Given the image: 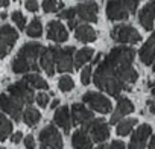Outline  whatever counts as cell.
Here are the masks:
<instances>
[{
  "instance_id": "46",
  "label": "cell",
  "mask_w": 155,
  "mask_h": 149,
  "mask_svg": "<svg viewBox=\"0 0 155 149\" xmlns=\"http://www.w3.org/2000/svg\"><path fill=\"white\" fill-rule=\"evenodd\" d=\"M96 149H108V146H107V144H104V143H101Z\"/></svg>"
},
{
  "instance_id": "40",
  "label": "cell",
  "mask_w": 155,
  "mask_h": 149,
  "mask_svg": "<svg viewBox=\"0 0 155 149\" xmlns=\"http://www.w3.org/2000/svg\"><path fill=\"white\" fill-rule=\"evenodd\" d=\"M78 25H79V23H78V20L76 18H73V20H68V28L73 31V29H76L78 28Z\"/></svg>"
},
{
  "instance_id": "17",
  "label": "cell",
  "mask_w": 155,
  "mask_h": 149,
  "mask_svg": "<svg viewBox=\"0 0 155 149\" xmlns=\"http://www.w3.org/2000/svg\"><path fill=\"white\" fill-rule=\"evenodd\" d=\"M138 22L143 26V29L150 31L153 28V22H155V0H150L149 3H146L140 14H138Z\"/></svg>"
},
{
  "instance_id": "10",
  "label": "cell",
  "mask_w": 155,
  "mask_h": 149,
  "mask_svg": "<svg viewBox=\"0 0 155 149\" xmlns=\"http://www.w3.org/2000/svg\"><path fill=\"white\" fill-rule=\"evenodd\" d=\"M129 11L122 0H108L107 2V17L111 22H123L128 20Z\"/></svg>"
},
{
  "instance_id": "28",
  "label": "cell",
  "mask_w": 155,
  "mask_h": 149,
  "mask_svg": "<svg viewBox=\"0 0 155 149\" xmlns=\"http://www.w3.org/2000/svg\"><path fill=\"white\" fill-rule=\"evenodd\" d=\"M11 132H12V122H9L6 119V116L2 114L0 116V138L6 140Z\"/></svg>"
},
{
  "instance_id": "39",
  "label": "cell",
  "mask_w": 155,
  "mask_h": 149,
  "mask_svg": "<svg viewBox=\"0 0 155 149\" xmlns=\"http://www.w3.org/2000/svg\"><path fill=\"white\" fill-rule=\"evenodd\" d=\"M108 149H125V143L120 141V140H114V141H111Z\"/></svg>"
},
{
  "instance_id": "21",
  "label": "cell",
  "mask_w": 155,
  "mask_h": 149,
  "mask_svg": "<svg viewBox=\"0 0 155 149\" xmlns=\"http://www.w3.org/2000/svg\"><path fill=\"white\" fill-rule=\"evenodd\" d=\"M138 55H140V59L144 65H153V62H155V32L143 44Z\"/></svg>"
},
{
  "instance_id": "12",
  "label": "cell",
  "mask_w": 155,
  "mask_h": 149,
  "mask_svg": "<svg viewBox=\"0 0 155 149\" xmlns=\"http://www.w3.org/2000/svg\"><path fill=\"white\" fill-rule=\"evenodd\" d=\"M150 134H152L150 125H147V123L140 125V126L134 131L128 147H129V149H144V147H146V143H147V138L150 137Z\"/></svg>"
},
{
  "instance_id": "49",
  "label": "cell",
  "mask_w": 155,
  "mask_h": 149,
  "mask_svg": "<svg viewBox=\"0 0 155 149\" xmlns=\"http://www.w3.org/2000/svg\"><path fill=\"white\" fill-rule=\"evenodd\" d=\"M152 68H153V71H155V62H153V65H152Z\"/></svg>"
},
{
  "instance_id": "41",
  "label": "cell",
  "mask_w": 155,
  "mask_h": 149,
  "mask_svg": "<svg viewBox=\"0 0 155 149\" xmlns=\"http://www.w3.org/2000/svg\"><path fill=\"white\" fill-rule=\"evenodd\" d=\"M146 104H147V107H149V111H150L152 114H155V102H153V101H147Z\"/></svg>"
},
{
  "instance_id": "9",
  "label": "cell",
  "mask_w": 155,
  "mask_h": 149,
  "mask_svg": "<svg viewBox=\"0 0 155 149\" xmlns=\"http://www.w3.org/2000/svg\"><path fill=\"white\" fill-rule=\"evenodd\" d=\"M84 128L88 129L93 141H96V143H104L105 140L110 138V126L104 119H93Z\"/></svg>"
},
{
  "instance_id": "50",
  "label": "cell",
  "mask_w": 155,
  "mask_h": 149,
  "mask_svg": "<svg viewBox=\"0 0 155 149\" xmlns=\"http://www.w3.org/2000/svg\"><path fill=\"white\" fill-rule=\"evenodd\" d=\"M12 2H14V0H12Z\"/></svg>"
},
{
  "instance_id": "45",
  "label": "cell",
  "mask_w": 155,
  "mask_h": 149,
  "mask_svg": "<svg viewBox=\"0 0 155 149\" xmlns=\"http://www.w3.org/2000/svg\"><path fill=\"white\" fill-rule=\"evenodd\" d=\"M8 5H9V0H2V6L3 8H6Z\"/></svg>"
},
{
  "instance_id": "22",
  "label": "cell",
  "mask_w": 155,
  "mask_h": 149,
  "mask_svg": "<svg viewBox=\"0 0 155 149\" xmlns=\"http://www.w3.org/2000/svg\"><path fill=\"white\" fill-rule=\"evenodd\" d=\"M74 37L78 41H81V43H91L96 40V31L88 26V25H81V26H78L74 29Z\"/></svg>"
},
{
  "instance_id": "35",
  "label": "cell",
  "mask_w": 155,
  "mask_h": 149,
  "mask_svg": "<svg viewBox=\"0 0 155 149\" xmlns=\"http://www.w3.org/2000/svg\"><path fill=\"white\" fill-rule=\"evenodd\" d=\"M37 104L41 107V108H46L47 104H49V96L46 93H38L37 94Z\"/></svg>"
},
{
  "instance_id": "27",
  "label": "cell",
  "mask_w": 155,
  "mask_h": 149,
  "mask_svg": "<svg viewBox=\"0 0 155 149\" xmlns=\"http://www.w3.org/2000/svg\"><path fill=\"white\" fill-rule=\"evenodd\" d=\"M26 34H28L29 37H32V38H38V37H41V34H43V25H41V20H40L38 17L32 18L31 25H28V28H26Z\"/></svg>"
},
{
  "instance_id": "48",
  "label": "cell",
  "mask_w": 155,
  "mask_h": 149,
  "mask_svg": "<svg viewBox=\"0 0 155 149\" xmlns=\"http://www.w3.org/2000/svg\"><path fill=\"white\" fill-rule=\"evenodd\" d=\"M150 93H152V96L155 98V87H152V88H150Z\"/></svg>"
},
{
  "instance_id": "32",
  "label": "cell",
  "mask_w": 155,
  "mask_h": 149,
  "mask_svg": "<svg viewBox=\"0 0 155 149\" xmlns=\"http://www.w3.org/2000/svg\"><path fill=\"white\" fill-rule=\"evenodd\" d=\"M91 73H93V70H91L90 65H85V67L82 68V71H81V82H82L84 85H88V84H90V81H91Z\"/></svg>"
},
{
  "instance_id": "25",
  "label": "cell",
  "mask_w": 155,
  "mask_h": 149,
  "mask_svg": "<svg viewBox=\"0 0 155 149\" xmlns=\"http://www.w3.org/2000/svg\"><path fill=\"white\" fill-rule=\"evenodd\" d=\"M135 125H137V119H123V120H120V122L117 123L116 132H117V135L125 137V135H128V134L134 129Z\"/></svg>"
},
{
  "instance_id": "1",
  "label": "cell",
  "mask_w": 155,
  "mask_h": 149,
  "mask_svg": "<svg viewBox=\"0 0 155 149\" xmlns=\"http://www.w3.org/2000/svg\"><path fill=\"white\" fill-rule=\"evenodd\" d=\"M135 50L126 46L114 47L104 61L99 62L94 71V84L110 96L119 98V94L131 90V85L138 79V73L132 67Z\"/></svg>"
},
{
  "instance_id": "44",
  "label": "cell",
  "mask_w": 155,
  "mask_h": 149,
  "mask_svg": "<svg viewBox=\"0 0 155 149\" xmlns=\"http://www.w3.org/2000/svg\"><path fill=\"white\" fill-rule=\"evenodd\" d=\"M58 105H59V101H58V99H55V101L50 104V108H56Z\"/></svg>"
},
{
  "instance_id": "34",
  "label": "cell",
  "mask_w": 155,
  "mask_h": 149,
  "mask_svg": "<svg viewBox=\"0 0 155 149\" xmlns=\"http://www.w3.org/2000/svg\"><path fill=\"white\" fill-rule=\"evenodd\" d=\"M122 2L126 5V8H128V11L131 12V14H134L135 11H137V8H138V3H140V0H122Z\"/></svg>"
},
{
  "instance_id": "16",
  "label": "cell",
  "mask_w": 155,
  "mask_h": 149,
  "mask_svg": "<svg viewBox=\"0 0 155 149\" xmlns=\"http://www.w3.org/2000/svg\"><path fill=\"white\" fill-rule=\"evenodd\" d=\"M71 146L73 149H93V138L87 128H81L73 132Z\"/></svg>"
},
{
  "instance_id": "33",
  "label": "cell",
  "mask_w": 155,
  "mask_h": 149,
  "mask_svg": "<svg viewBox=\"0 0 155 149\" xmlns=\"http://www.w3.org/2000/svg\"><path fill=\"white\" fill-rule=\"evenodd\" d=\"M76 15H78L76 8H70V9H65V11L58 12V17H59V18H65V20H73Z\"/></svg>"
},
{
  "instance_id": "8",
  "label": "cell",
  "mask_w": 155,
  "mask_h": 149,
  "mask_svg": "<svg viewBox=\"0 0 155 149\" xmlns=\"http://www.w3.org/2000/svg\"><path fill=\"white\" fill-rule=\"evenodd\" d=\"M0 105H2L3 113L9 114L15 122H18L23 117V102H20L18 99H15L14 96H8V94H2L0 96Z\"/></svg>"
},
{
  "instance_id": "18",
  "label": "cell",
  "mask_w": 155,
  "mask_h": 149,
  "mask_svg": "<svg viewBox=\"0 0 155 149\" xmlns=\"http://www.w3.org/2000/svg\"><path fill=\"white\" fill-rule=\"evenodd\" d=\"M40 65H41V68L49 74V76H53V74H55V70H56V62H55V47L43 49L41 56H40Z\"/></svg>"
},
{
  "instance_id": "36",
  "label": "cell",
  "mask_w": 155,
  "mask_h": 149,
  "mask_svg": "<svg viewBox=\"0 0 155 149\" xmlns=\"http://www.w3.org/2000/svg\"><path fill=\"white\" fill-rule=\"evenodd\" d=\"M26 9L29 12H37L38 11V2L37 0H26Z\"/></svg>"
},
{
  "instance_id": "13",
  "label": "cell",
  "mask_w": 155,
  "mask_h": 149,
  "mask_svg": "<svg viewBox=\"0 0 155 149\" xmlns=\"http://www.w3.org/2000/svg\"><path fill=\"white\" fill-rule=\"evenodd\" d=\"M78 17L87 23H96L97 22V3L96 2H85L76 6Z\"/></svg>"
},
{
  "instance_id": "3",
  "label": "cell",
  "mask_w": 155,
  "mask_h": 149,
  "mask_svg": "<svg viewBox=\"0 0 155 149\" xmlns=\"http://www.w3.org/2000/svg\"><path fill=\"white\" fill-rule=\"evenodd\" d=\"M40 146L41 149H62V137L55 125H47L40 132Z\"/></svg>"
},
{
  "instance_id": "19",
  "label": "cell",
  "mask_w": 155,
  "mask_h": 149,
  "mask_svg": "<svg viewBox=\"0 0 155 149\" xmlns=\"http://www.w3.org/2000/svg\"><path fill=\"white\" fill-rule=\"evenodd\" d=\"M47 38L55 43H65L68 40V34H67V29L59 22L53 20L47 25Z\"/></svg>"
},
{
  "instance_id": "4",
  "label": "cell",
  "mask_w": 155,
  "mask_h": 149,
  "mask_svg": "<svg viewBox=\"0 0 155 149\" xmlns=\"http://www.w3.org/2000/svg\"><path fill=\"white\" fill-rule=\"evenodd\" d=\"M32 88L34 87H31V84L26 79H23V81H18V82L11 84L8 87V93L11 96H14L15 99H18L20 102H23L26 105H31L37 99V96L34 94V90Z\"/></svg>"
},
{
  "instance_id": "14",
  "label": "cell",
  "mask_w": 155,
  "mask_h": 149,
  "mask_svg": "<svg viewBox=\"0 0 155 149\" xmlns=\"http://www.w3.org/2000/svg\"><path fill=\"white\" fill-rule=\"evenodd\" d=\"M71 110V120L73 125H87L93 120V111L85 108V105L82 104H73Z\"/></svg>"
},
{
  "instance_id": "11",
  "label": "cell",
  "mask_w": 155,
  "mask_h": 149,
  "mask_svg": "<svg viewBox=\"0 0 155 149\" xmlns=\"http://www.w3.org/2000/svg\"><path fill=\"white\" fill-rule=\"evenodd\" d=\"M17 40H18L17 31L12 29L9 25H3L2 31H0V44H2L0 49H2V58H5L11 52V49L17 43Z\"/></svg>"
},
{
  "instance_id": "20",
  "label": "cell",
  "mask_w": 155,
  "mask_h": 149,
  "mask_svg": "<svg viewBox=\"0 0 155 149\" xmlns=\"http://www.w3.org/2000/svg\"><path fill=\"white\" fill-rule=\"evenodd\" d=\"M53 120H55V123H56L59 128H62V131H64L65 134H68V132H70V128H71V123H73V120H71V110H70L68 107H61V108H58V110L55 111Z\"/></svg>"
},
{
  "instance_id": "31",
  "label": "cell",
  "mask_w": 155,
  "mask_h": 149,
  "mask_svg": "<svg viewBox=\"0 0 155 149\" xmlns=\"http://www.w3.org/2000/svg\"><path fill=\"white\" fill-rule=\"evenodd\" d=\"M12 22L17 25V28L20 31H25V28H26V18H25V15L20 11H14L12 12Z\"/></svg>"
},
{
  "instance_id": "5",
  "label": "cell",
  "mask_w": 155,
  "mask_h": 149,
  "mask_svg": "<svg viewBox=\"0 0 155 149\" xmlns=\"http://www.w3.org/2000/svg\"><path fill=\"white\" fill-rule=\"evenodd\" d=\"M82 101H84V104H87L93 111H97V113H102V114H108V113L113 110V105H111L110 99L105 98V96L101 94V93H96V91H87V93L82 96Z\"/></svg>"
},
{
  "instance_id": "24",
  "label": "cell",
  "mask_w": 155,
  "mask_h": 149,
  "mask_svg": "<svg viewBox=\"0 0 155 149\" xmlns=\"http://www.w3.org/2000/svg\"><path fill=\"white\" fill-rule=\"evenodd\" d=\"M23 120H25V123H26L28 126H35V125L41 120V114H40V111H38L37 108L28 107V108L25 110V113H23Z\"/></svg>"
},
{
  "instance_id": "23",
  "label": "cell",
  "mask_w": 155,
  "mask_h": 149,
  "mask_svg": "<svg viewBox=\"0 0 155 149\" xmlns=\"http://www.w3.org/2000/svg\"><path fill=\"white\" fill-rule=\"evenodd\" d=\"M94 55V50L91 47H84L81 50H78L74 53V68H81L85 65V62H88Z\"/></svg>"
},
{
  "instance_id": "26",
  "label": "cell",
  "mask_w": 155,
  "mask_h": 149,
  "mask_svg": "<svg viewBox=\"0 0 155 149\" xmlns=\"http://www.w3.org/2000/svg\"><path fill=\"white\" fill-rule=\"evenodd\" d=\"M25 79L31 84V87L34 88H40V90H47L49 88V84L40 76L38 73H29V74H25Z\"/></svg>"
},
{
  "instance_id": "47",
  "label": "cell",
  "mask_w": 155,
  "mask_h": 149,
  "mask_svg": "<svg viewBox=\"0 0 155 149\" xmlns=\"http://www.w3.org/2000/svg\"><path fill=\"white\" fill-rule=\"evenodd\" d=\"M0 17H2V20H5L8 15H6V12H2V15H0Z\"/></svg>"
},
{
  "instance_id": "43",
  "label": "cell",
  "mask_w": 155,
  "mask_h": 149,
  "mask_svg": "<svg viewBox=\"0 0 155 149\" xmlns=\"http://www.w3.org/2000/svg\"><path fill=\"white\" fill-rule=\"evenodd\" d=\"M149 149H155V135H153L152 140L149 141Z\"/></svg>"
},
{
  "instance_id": "15",
  "label": "cell",
  "mask_w": 155,
  "mask_h": 149,
  "mask_svg": "<svg viewBox=\"0 0 155 149\" xmlns=\"http://www.w3.org/2000/svg\"><path fill=\"white\" fill-rule=\"evenodd\" d=\"M134 111V104L128 99V98H119L117 99V107H116V110H114V113H113V116H111V119H110V123L111 125H114V123H119L125 116H128V114H131Z\"/></svg>"
},
{
  "instance_id": "6",
  "label": "cell",
  "mask_w": 155,
  "mask_h": 149,
  "mask_svg": "<svg viewBox=\"0 0 155 149\" xmlns=\"http://www.w3.org/2000/svg\"><path fill=\"white\" fill-rule=\"evenodd\" d=\"M74 47H55V62H56V70L59 73L71 71L74 68V59H73Z\"/></svg>"
},
{
  "instance_id": "38",
  "label": "cell",
  "mask_w": 155,
  "mask_h": 149,
  "mask_svg": "<svg viewBox=\"0 0 155 149\" xmlns=\"http://www.w3.org/2000/svg\"><path fill=\"white\" fill-rule=\"evenodd\" d=\"M21 140H23V132H21V131H17V132H14V134L11 135V141L15 143V144L20 143Z\"/></svg>"
},
{
  "instance_id": "30",
  "label": "cell",
  "mask_w": 155,
  "mask_h": 149,
  "mask_svg": "<svg viewBox=\"0 0 155 149\" xmlns=\"http://www.w3.org/2000/svg\"><path fill=\"white\" fill-rule=\"evenodd\" d=\"M73 87H74V82H73V79L68 76V74H64V76H61L59 78V81H58V88L61 90V91H71L73 90Z\"/></svg>"
},
{
  "instance_id": "7",
  "label": "cell",
  "mask_w": 155,
  "mask_h": 149,
  "mask_svg": "<svg viewBox=\"0 0 155 149\" xmlns=\"http://www.w3.org/2000/svg\"><path fill=\"white\" fill-rule=\"evenodd\" d=\"M113 38L122 44H135V43L141 41V35L138 34V31L134 29L132 26H128V25H122V26L114 28Z\"/></svg>"
},
{
  "instance_id": "42",
  "label": "cell",
  "mask_w": 155,
  "mask_h": 149,
  "mask_svg": "<svg viewBox=\"0 0 155 149\" xmlns=\"http://www.w3.org/2000/svg\"><path fill=\"white\" fill-rule=\"evenodd\" d=\"M101 58H102V55H101V53H97V55L94 56V59H93V64H97V62H101Z\"/></svg>"
},
{
  "instance_id": "2",
  "label": "cell",
  "mask_w": 155,
  "mask_h": 149,
  "mask_svg": "<svg viewBox=\"0 0 155 149\" xmlns=\"http://www.w3.org/2000/svg\"><path fill=\"white\" fill-rule=\"evenodd\" d=\"M43 46L40 43H26L17 53L14 62H12V71L14 73H29V71H40V65L37 64V59L41 56Z\"/></svg>"
},
{
  "instance_id": "37",
  "label": "cell",
  "mask_w": 155,
  "mask_h": 149,
  "mask_svg": "<svg viewBox=\"0 0 155 149\" xmlns=\"http://www.w3.org/2000/svg\"><path fill=\"white\" fill-rule=\"evenodd\" d=\"M25 146L28 149H34L35 147V138H34V135H26L25 137Z\"/></svg>"
},
{
  "instance_id": "29",
  "label": "cell",
  "mask_w": 155,
  "mask_h": 149,
  "mask_svg": "<svg viewBox=\"0 0 155 149\" xmlns=\"http://www.w3.org/2000/svg\"><path fill=\"white\" fill-rule=\"evenodd\" d=\"M62 2L61 0H43V9L44 12H58L62 9Z\"/></svg>"
}]
</instances>
